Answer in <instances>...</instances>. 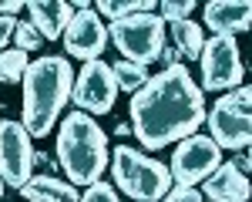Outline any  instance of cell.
Listing matches in <instances>:
<instances>
[{"instance_id": "12", "label": "cell", "mask_w": 252, "mask_h": 202, "mask_svg": "<svg viewBox=\"0 0 252 202\" xmlns=\"http://www.w3.org/2000/svg\"><path fill=\"white\" fill-rule=\"evenodd\" d=\"M24 7L31 10V24L37 27L40 37L58 40L64 34V27L71 24V17L78 14L81 7H91V3L88 0H74V3H67V0H31Z\"/></svg>"}, {"instance_id": "17", "label": "cell", "mask_w": 252, "mask_h": 202, "mask_svg": "<svg viewBox=\"0 0 252 202\" xmlns=\"http://www.w3.org/2000/svg\"><path fill=\"white\" fill-rule=\"evenodd\" d=\"M97 17H108V20H125L131 14H152V7H158L155 0H97L94 3Z\"/></svg>"}, {"instance_id": "8", "label": "cell", "mask_w": 252, "mask_h": 202, "mask_svg": "<svg viewBox=\"0 0 252 202\" xmlns=\"http://www.w3.org/2000/svg\"><path fill=\"white\" fill-rule=\"evenodd\" d=\"M222 165V148L209 135H189L178 141L172 155V185H189L195 189L198 182H205L215 168Z\"/></svg>"}, {"instance_id": "27", "label": "cell", "mask_w": 252, "mask_h": 202, "mask_svg": "<svg viewBox=\"0 0 252 202\" xmlns=\"http://www.w3.org/2000/svg\"><path fill=\"white\" fill-rule=\"evenodd\" d=\"M249 165H252V159H249V148H242V152H239V159L232 162V168H235V172H242V175H246V172H249Z\"/></svg>"}, {"instance_id": "6", "label": "cell", "mask_w": 252, "mask_h": 202, "mask_svg": "<svg viewBox=\"0 0 252 202\" xmlns=\"http://www.w3.org/2000/svg\"><path fill=\"white\" fill-rule=\"evenodd\" d=\"M249 101H252V88L249 84H239L232 95H222V98L205 111L209 138H212L219 148H232V152L249 148V141H252Z\"/></svg>"}, {"instance_id": "16", "label": "cell", "mask_w": 252, "mask_h": 202, "mask_svg": "<svg viewBox=\"0 0 252 202\" xmlns=\"http://www.w3.org/2000/svg\"><path fill=\"white\" fill-rule=\"evenodd\" d=\"M172 40H175V51L185 61H198L205 34H202V27L195 20H178V24H172Z\"/></svg>"}, {"instance_id": "3", "label": "cell", "mask_w": 252, "mask_h": 202, "mask_svg": "<svg viewBox=\"0 0 252 202\" xmlns=\"http://www.w3.org/2000/svg\"><path fill=\"white\" fill-rule=\"evenodd\" d=\"M58 165L71 185H94L108 168V135L91 115L71 111L58 128Z\"/></svg>"}, {"instance_id": "15", "label": "cell", "mask_w": 252, "mask_h": 202, "mask_svg": "<svg viewBox=\"0 0 252 202\" xmlns=\"http://www.w3.org/2000/svg\"><path fill=\"white\" fill-rule=\"evenodd\" d=\"M20 196L27 202H78V189L64 179H54V175H34L20 189Z\"/></svg>"}, {"instance_id": "29", "label": "cell", "mask_w": 252, "mask_h": 202, "mask_svg": "<svg viewBox=\"0 0 252 202\" xmlns=\"http://www.w3.org/2000/svg\"><path fill=\"white\" fill-rule=\"evenodd\" d=\"M115 132H118V135H121V138H125V135H131V125H128V121H121V125H118Z\"/></svg>"}, {"instance_id": "7", "label": "cell", "mask_w": 252, "mask_h": 202, "mask_svg": "<svg viewBox=\"0 0 252 202\" xmlns=\"http://www.w3.org/2000/svg\"><path fill=\"white\" fill-rule=\"evenodd\" d=\"M198 64H202V91H225V88H239L246 64L239 58V44L235 37H209L198 51Z\"/></svg>"}, {"instance_id": "24", "label": "cell", "mask_w": 252, "mask_h": 202, "mask_svg": "<svg viewBox=\"0 0 252 202\" xmlns=\"http://www.w3.org/2000/svg\"><path fill=\"white\" fill-rule=\"evenodd\" d=\"M14 24H17L14 17H0V51L7 47V40L14 37Z\"/></svg>"}, {"instance_id": "11", "label": "cell", "mask_w": 252, "mask_h": 202, "mask_svg": "<svg viewBox=\"0 0 252 202\" xmlns=\"http://www.w3.org/2000/svg\"><path fill=\"white\" fill-rule=\"evenodd\" d=\"M64 47H67V54L78 61H97L101 58V51L108 47V27L101 24L91 7H81L78 14L71 17V24L64 27Z\"/></svg>"}, {"instance_id": "22", "label": "cell", "mask_w": 252, "mask_h": 202, "mask_svg": "<svg viewBox=\"0 0 252 202\" xmlns=\"http://www.w3.org/2000/svg\"><path fill=\"white\" fill-rule=\"evenodd\" d=\"M78 202H121L115 192V185H108V182H94V185H88V192L78 196Z\"/></svg>"}, {"instance_id": "28", "label": "cell", "mask_w": 252, "mask_h": 202, "mask_svg": "<svg viewBox=\"0 0 252 202\" xmlns=\"http://www.w3.org/2000/svg\"><path fill=\"white\" fill-rule=\"evenodd\" d=\"M51 165H54V162L47 159L44 152H34V168H51Z\"/></svg>"}, {"instance_id": "2", "label": "cell", "mask_w": 252, "mask_h": 202, "mask_svg": "<svg viewBox=\"0 0 252 202\" xmlns=\"http://www.w3.org/2000/svg\"><path fill=\"white\" fill-rule=\"evenodd\" d=\"M24 104H20V125L31 138H44L54 132L64 104L71 101L74 88V67L61 54H47L27 64L24 71Z\"/></svg>"}, {"instance_id": "4", "label": "cell", "mask_w": 252, "mask_h": 202, "mask_svg": "<svg viewBox=\"0 0 252 202\" xmlns=\"http://www.w3.org/2000/svg\"><path fill=\"white\" fill-rule=\"evenodd\" d=\"M108 159H111L115 185L135 202H161V196L172 189L168 165H161L158 159H148L145 152H138L131 145H118Z\"/></svg>"}, {"instance_id": "13", "label": "cell", "mask_w": 252, "mask_h": 202, "mask_svg": "<svg viewBox=\"0 0 252 202\" xmlns=\"http://www.w3.org/2000/svg\"><path fill=\"white\" fill-rule=\"evenodd\" d=\"M205 27L215 37H232L249 31L252 24V3L249 0H209L205 7Z\"/></svg>"}, {"instance_id": "19", "label": "cell", "mask_w": 252, "mask_h": 202, "mask_svg": "<svg viewBox=\"0 0 252 202\" xmlns=\"http://www.w3.org/2000/svg\"><path fill=\"white\" fill-rule=\"evenodd\" d=\"M27 54L17 51V47H10V51H0V84H17L24 78V71H27Z\"/></svg>"}, {"instance_id": "20", "label": "cell", "mask_w": 252, "mask_h": 202, "mask_svg": "<svg viewBox=\"0 0 252 202\" xmlns=\"http://www.w3.org/2000/svg\"><path fill=\"white\" fill-rule=\"evenodd\" d=\"M14 40H17V51H24V54L44 47V37L37 34V27H34L31 20H17V24H14Z\"/></svg>"}, {"instance_id": "14", "label": "cell", "mask_w": 252, "mask_h": 202, "mask_svg": "<svg viewBox=\"0 0 252 202\" xmlns=\"http://www.w3.org/2000/svg\"><path fill=\"white\" fill-rule=\"evenodd\" d=\"M202 196H209V202H249L252 189H249V179L232 168V162H222L205 179V192Z\"/></svg>"}, {"instance_id": "26", "label": "cell", "mask_w": 252, "mask_h": 202, "mask_svg": "<svg viewBox=\"0 0 252 202\" xmlns=\"http://www.w3.org/2000/svg\"><path fill=\"white\" fill-rule=\"evenodd\" d=\"M158 58L165 61V67H175V64H182V54L175 51V47H161V54Z\"/></svg>"}, {"instance_id": "18", "label": "cell", "mask_w": 252, "mask_h": 202, "mask_svg": "<svg viewBox=\"0 0 252 202\" xmlns=\"http://www.w3.org/2000/svg\"><path fill=\"white\" fill-rule=\"evenodd\" d=\"M111 74H115V81H118V91L125 88V91L135 95L138 88H145V81H148V67H138L131 61H115V64H111Z\"/></svg>"}, {"instance_id": "5", "label": "cell", "mask_w": 252, "mask_h": 202, "mask_svg": "<svg viewBox=\"0 0 252 202\" xmlns=\"http://www.w3.org/2000/svg\"><path fill=\"white\" fill-rule=\"evenodd\" d=\"M108 40L121 51V61H131L138 67H148L165 47V20L152 14H131L125 20H111Z\"/></svg>"}, {"instance_id": "9", "label": "cell", "mask_w": 252, "mask_h": 202, "mask_svg": "<svg viewBox=\"0 0 252 202\" xmlns=\"http://www.w3.org/2000/svg\"><path fill=\"white\" fill-rule=\"evenodd\" d=\"M118 98V81L111 74V64L104 61H88L74 74V88H71V101L78 104V111L84 115H108L115 108Z\"/></svg>"}, {"instance_id": "1", "label": "cell", "mask_w": 252, "mask_h": 202, "mask_svg": "<svg viewBox=\"0 0 252 202\" xmlns=\"http://www.w3.org/2000/svg\"><path fill=\"white\" fill-rule=\"evenodd\" d=\"M205 125V91L185 64L165 67L131 95V132L145 148H165Z\"/></svg>"}, {"instance_id": "23", "label": "cell", "mask_w": 252, "mask_h": 202, "mask_svg": "<svg viewBox=\"0 0 252 202\" xmlns=\"http://www.w3.org/2000/svg\"><path fill=\"white\" fill-rule=\"evenodd\" d=\"M161 202H205V199H202V192H198V189H189V185H172V189L161 196Z\"/></svg>"}, {"instance_id": "25", "label": "cell", "mask_w": 252, "mask_h": 202, "mask_svg": "<svg viewBox=\"0 0 252 202\" xmlns=\"http://www.w3.org/2000/svg\"><path fill=\"white\" fill-rule=\"evenodd\" d=\"M24 10V0H0V17H17Z\"/></svg>"}, {"instance_id": "10", "label": "cell", "mask_w": 252, "mask_h": 202, "mask_svg": "<svg viewBox=\"0 0 252 202\" xmlns=\"http://www.w3.org/2000/svg\"><path fill=\"white\" fill-rule=\"evenodd\" d=\"M34 179V145L20 121H0V182L24 189Z\"/></svg>"}, {"instance_id": "21", "label": "cell", "mask_w": 252, "mask_h": 202, "mask_svg": "<svg viewBox=\"0 0 252 202\" xmlns=\"http://www.w3.org/2000/svg\"><path fill=\"white\" fill-rule=\"evenodd\" d=\"M158 7H161V14H158L161 20L178 24V20H189V14H192L198 3H195V0H165V3H158Z\"/></svg>"}, {"instance_id": "30", "label": "cell", "mask_w": 252, "mask_h": 202, "mask_svg": "<svg viewBox=\"0 0 252 202\" xmlns=\"http://www.w3.org/2000/svg\"><path fill=\"white\" fill-rule=\"evenodd\" d=\"M0 196H3V182H0Z\"/></svg>"}]
</instances>
